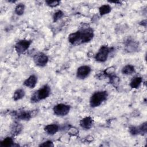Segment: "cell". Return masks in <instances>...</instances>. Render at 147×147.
I'll use <instances>...</instances> for the list:
<instances>
[{"label":"cell","mask_w":147,"mask_h":147,"mask_svg":"<svg viewBox=\"0 0 147 147\" xmlns=\"http://www.w3.org/2000/svg\"><path fill=\"white\" fill-rule=\"evenodd\" d=\"M51 93V88L47 84L44 85L38 90L36 91L31 96L30 101L32 103H37L45 99L49 96Z\"/></svg>","instance_id":"cell-1"},{"label":"cell","mask_w":147,"mask_h":147,"mask_svg":"<svg viewBox=\"0 0 147 147\" xmlns=\"http://www.w3.org/2000/svg\"><path fill=\"white\" fill-rule=\"evenodd\" d=\"M108 97V94L106 91H99L94 92L90 99V105L92 107L99 106L103 102L106 101Z\"/></svg>","instance_id":"cell-2"},{"label":"cell","mask_w":147,"mask_h":147,"mask_svg":"<svg viewBox=\"0 0 147 147\" xmlns=\"http://www.w3.org/2000/svg\"><path fill=\"white\" fill-rule=\"evenodd\" d=\"M80 32V44H83L90 42L94 37V30L91 28H86L82 30Z\"/></svg>","instance_id":"cell-3"},{"label":"cell","mask_w":147,"mask_h":147,"mask_svg":"<svg viewBox=\"0 0 147 147\" xmlns=\"http://www.w3.org/2000/svg\"><path fill=\"white\" fill-rule=\"evenodd\" d=\"M110 52V49L106 45L102 46L95 56V60L100 63L106 61L109 57Z\"/></svg>","instance_id":"cell-4"},{"label":"cell","mask_w":147,"mask_h":147,"mask_svg":"<svg viewBox=\"0 0 147 147\" xmlns=\"http://www.w3.org/2000/svg\"><path fill=\"white\" fill-rule=\"evenodd\" d=\"M70 110V106L64 103H59L56 105L53 108V111L54 114L57 116L63 117L68 114Z\"/></svg>","instance_id":"cell-5"},{"label":"cell","mask_w":147,"mask_h":147,"mask_svg":"<svg viewBox=\"0 0 147 147\" xmlns=\"http://www.w3.org/2000/svg\"><path fill=\"white\" fill-rule=\"evenodd\" d=\"M31 43L32 41L30 40H20L15 45V50L18 55H21L29 48Z\"/></svg>","instance_id":"cell-6"},{"label":"cell","mask_w":147,"mask_h":147,"mask_svg":"<svg viewBox=\"0 0 147 147\" xmlns=\"http://www.w3.org/2000/svg\"><path fill=\"white\" fill-rule=\"evenodd\" d=\"M48 57L43 53H38L33 57V61L35 64L38 67H44L48 61Z\"/></svg>","instance_id":"cell-7"},{"label":"cell","mask_w":147,"mask_h":147,"mask_svg":"<svg viewBox=\"0 0 147 147\" xmlns=\"http://www.w3.org/2000/svg\"><path fill=\"white\" fill-rule=\"evenodd\" d=\"M91 71V68L88 65L79 67L76 71V77L80 79H84L87 78Z\"/></svg>","instance_id":"cell-8"},{"label":"cell","mask_w":147,"mask_h":147,"mask_svg":"<svg viewBox=\"0 0 147 147\" xmlns=\"http://www.w3.org/2000/svg\"><path fill=\"white\" fill-rule=\"evenodd\" d=\"M94 123V121L92 118L91 117H86L83 118L80 121V126L85 129V130H88L91 128L92 126V125Z\"/></svg>","instance_id":"cell-9"},{"label":"cell","mask_w":147,"mask_h":147,"mask_svg":"<svg viewBox=\"0 0 147 147\" xmlns=\"http://www.w3.org/2000/svg\"><path fill=\"white\" fill-rule=\"evenodd\" d=\"M37 82V78L34 75H30L28 78H27L24 82V84L29 88H33Z\"/></svg>","instance_id":"cell-10"},{"label":"cell","mask_w":147,"mask_h":147,"mask_svg":"<svg viewBox=\"0 0 147 147\" xmlns=\"http://www.w3.org/2000/svg\"><path fill=\"white\" fill-rule=\"evenodd\" d=\"M80 30H78L74 33H72L68 36V41L71 44H78L79 42H80Z\"/></svg>","instance_id":"cell-11"},{"label":"cell","mask_w":147,"mask_h":147,"mask_svg":"<svg viewBox=\"0 0 147 147\" xmlns=\"http://www.w3.org/2000/svg\"><path fill=\"white\" fill-rule=\"evenodd\" d=\"M15 115H16L17 118L20 119L27 121L29 120L32 117V113L29 111H21L18 113H16Z\"/></svg>","instance_id":"cell-12"},{"label":"cell","mask_w":147,"mask_h":147,"mask_svg":"<svg viewBox=\"0 0 147 147\" xmlns=\"http://www.w3.org/2000/svg\"><path fill=\"white\" fill-rule=\"evenodd\" d=\"M45 131L49 135H53L59 130V126L56 124H49L45 126Z\"/></svg>","instance_id":"cell-13"},{"label":"cell","mask_w":147,"mask_h":147,"mask_svg":"<svg viewBox=\"0 0 147 147\" xmlns=\"http://www.w3.org/2000/svg\"><path fill=\"white\" fill-rule=\"evenodd\" d=\"M142 82V78L140 76L134 77L130 82V86L133 88H138Z\"/></svg>","instance_id":"cell-14"},{"label":"cell","mask_w":147,"mask_h":147,"mask_svg":"<svg viewBox=\"0 0 147 147\" xmlns=\"http://www.w3.org/2000/svg\"><path fill=\"white\" fill-rule=\"evenodd\" d=\"M25 94V92L24 90L23 89L20 88V89H18L15 91V92L13 94V98L14 100H15V101L20 100L24 97Z\"/></svg>","instance_id":"cell-15"},{"label":"cell","mask_w":147,"mask_h":147,"mask_svg":"<svg viewBox=\"0 0 147 147\" xmlns=\"http://www.w3.org/2000/svg\"><path fill=\"white\" fill-rule=\"evenodd\" d=\"M135 72L134 67L130 64H127L124 66L122 69V73L124 75H131Z\"/></svg>","instance_id":"cell-16"},{"label":"cell","mask_w":147,"mask_h":147,"mask_svg":"<svg viewBox=\"0 0 147 147\" xmlns=\"http://www.w3.org/2000/svg\"><path fill=\"white\" fill-rule=\"evenodd\" d=\"M111 7L108 4L103 5L99 8V12L101 16H103L109 13L111 11Z\"/></svg>","instance_id":"cell-17"},{"label":"cell","mask_w":147,"mask_h":147,"mask_svg":"<svg viewBox=\"0 0 147 147\" xmlns=\"http://www.w3.org/2000/svg\"><path fill=\"white\" fill-rule=\"evenodd\" d=\"M13 144V141L11 137H6L1 142V146L2 147L11 146Z\"/></svg>","instance_id":"cell-18"},{"label":"cell","mask_w":147,"mask_h":147,"mask_svg":"<svg viewBox=\"0 0 147 147\" xmlns=\"http://www.w3.org/2000/svg\"><path fill=\"white\" fill-rule=\"evenodd\" d=\"M24 11L25 5L23 3H19L15 7V13L18 16L22 15L24 13Z\"/></svg>","instance_id":"cell-19"},{"label":"cell","mask_w":147,"mask_h":147,"mask_svg":"<svg viewBox=\"0 0 147 147\" xmlns=\"http://www.w3.org/2000/svg\"><path fill=\"white\" fill-rule=\"evenodd\" d=\"M110 79V83L114 86L117 87L119 83V78L117 76L115 75H112L110 76H109Z\"/></svg>","instance_id":"cell-20"},{"label":"cell","mask_w":147,"mask_h":147,"mask_svg":"<svg viewBox=\"0 0 147 147\" xmlns=\"http://www.w3.org/2000/svg\"><path fill=\"white\" fill-rule=\"evenodd\" d=\"M64 16V13L61 10H58L55 12L53 16V20L54 22H56L61 18Z\"/></svg>","instance_id":"cell-21"},{"label":"cell","mask_w":147,"mask_h":147,"mask_svg":"<svg viewBox=\"0 0 147 147\" xmlns=\"http://www.w3.org/2000/svg\"><path fill=\"white\" fill-rule=\"evenodd\" d=\"M129 131L133 136H136V135H138V134H140L138 126H131V127H129Z\"/></svg>","instance_id":"cell-22"},{"label":"cell","mask_w":147,"mask_h":147,"mask_svg":"<svg viewBox=\"0 0 147 147\" xmlns=\"http://www.w3.org/2000/svg\"><path fill=\"white\" fill-rule=\"evenodd\" d=\"M45 3L47 5L51 7H54L57 6L60 4L59 1H46Z\"/></svg>","instance_id":"cell-23"},{"label":"cell","mask_w":147,"mask_h":147,"mask_svg":"<svg viewBox=\"0 0 147 147\" xmlns=\"http://www.w3.org/2000/svg\"><path fill=\"white\" fill-rule=\"evenodd\" d=\"M140 129V134L143 135L144 134H146V122H144L142 124H141L140 126H138Z\"/></svg>","instance_id":"cell-24"},{"label":"cell","mask_w":147,"mask_h":147,"mask_svg":"<svg viewBox=\"0 0 147 147\" xmlns=\"http://www.w3.org/2000/svg\"><path fill=\"white\" fill-rule=\"evenodd\" d=\"M40 146H46V147H51L53 146V144L51 141H47L44 142L42 144L40 145Z\"/></svg>","instance_id":"cell-25"}]
</instances>
